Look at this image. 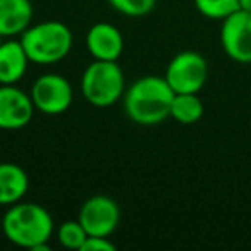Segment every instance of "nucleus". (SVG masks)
Wrapping results in <instances>:
<instances>
[{
  "instance_id": "9b49d317",
  "label": "nucleus",
  "mask_w": 251,
  "mask_h": 251,
  "mask_svg": "<svg viewBox=\"0 0 251 251\" xmlns=\"http://www.w3.org/2000/svg\"><path fill=\"white\" fill-rule=\"evenodd\" d=\"M33 21L31 0H0V36L12 38L25 31Z\"/></svg>"
},
{
  "instance_id": "aec40b11",
  "label": "nucleus",
  "mask_w": 251,
  "mask_h": 251,
  "mask_svg": "<svg viewBox=\"0 0 251 251\" xmlns=\"http://www.w3.org/2000/svg\"><path fill=\"white\" fill-rule=\"evenodd\" d=\"M2 42H4V36H0V45H2Z\"/></svg>"
},
{
  "instance_id": "6e6552de",
  "label": "nucleus",
  "mask_w": 251,
  "mask_h": 251,
  "mask_svg": "<svg viewBox=\"0 0 251 251\" xmlns=\"http://www.w3.org/2000/svg\"><path fill=\"white\" fill-rule=\"evenodd\" d=\"M220 45L237 64H251V12L236 11L222 21Z\"/></svg>"
},
{
  "instance_id": "f3484780",
  "label": "nucleus",
  "mask_w": 251,
  "mask_h": 251,
  "mask_svg": "<svg viewBox=\"0 0 251 251\" xmlns=\"http://www.w3.org/2000/svg\"><path fill=\"white\" fill-rule=\"evenodd\" d=\"M108 4L117 12L129 18H143L153 11L157 0H108Z\"/></svg>"
},
{
  "instance_id": "6ab92c4d",
  "label": "nucleus",
  "mask_w": 251,
  "mask_h": 251,
  "mask_svg": "<svg viewBox=\"0 0 251 251\" xmlns=\"http://www.w3.org/2000/svg\"><path fill=\"white\" fill-rule=\"evenodd\" d=\"M239 9L241 11L251 12V0H239Z\"/></svg>"
},
{
  "instance_id": "423d86ee",
  "label": "nucleus",
  "mask_w": 251,
  "mask_h": 251,
  "mask_svg": "<svg viewBox=\"0 0 251 251\" xmlns=\"http://www.w3.org/2000/svg\"><path fill=\"white\" fill-rule=\"evenodd\" d=\"M31 100L36 110L45 115L64 114L73 105L74 91L71 83L60 74L47 73L36 77L31 86Z\"/></svg>"
},
{
  "instance_id": "9d476101",
  "label": "nucleus",
  "mask_w": 251,
  "mask_h": 251,
  "mask_svg": "<svg viewBox=\"0 0 251 251\" xmlns=\"http://www.w3.org/2000/svg\"><path fill=\"white\" fill-rule=\"evenodd\" d=\"M86 49L97 60H119L124 52V36L110 23H97L86 33Z\"/></svg>"
},
{
  "instance_id": "39448f33",
  "label": "nucleus",
  "mask_w": 251,
  "mask_h": 251,
  "mask_svg": "<svg viewBox=\"0 0 251 251\" xmlns=\"http://www.w3.org/2000/svg\"><path fill=\"white\" fill-rule=\"evenodd\" d=\"M164 77L174 93H200L208 79V64L201 53L184 50L172 57Z\"/></svg>"
},
{
  "instance_id": "4468645a",
  "label": "nucleus",
  "mask_w": 251,
  "mask_h": 251,
  "mask_svg": "<svg viewBox=\"0 0 251 251\" xmlns=\"http://www.w3.org/2000/svg\"><path fill=\"white\" fill-rule=\"evenodd\" d=\"M205 114L198 93H176L171 105V117L181 124H195Z\"/></svg>"
},
{
  "instance_id": "20e7f679",
  "label": "nucleus",
  "mask_w": 251,
  "mask_h": 251,
  "mask_svg": "<svg viewBox=\"0 0 251 251\" xmlns=\"http://www.w3.org/2000/svg\"><path fill=\"white\" fill-rule=\"evenodd\" d=\"M126 91V79L117 60H97L83 71L81 93L90 105L98 108L112 107Z\"/></svg>"
},
{
  "instance_id": "a211bd4d",
  "label": "nucleus",
  "mask_w": 251,
  "mask_h": 251,
  "mask_svg": "<svg viewBox=\"0 0 251 251\" xmlns=\"http://www.w3.org/2000/svg\"><path fill=\"white\" fill-rule=\"evenodd\" d=\"M79 251H115V244L108 237L88 236Z\"/></svg>"
},
{
  "instance_id": "7ed1b4c3",
  "label": "nucleus",
  "mask_w": 251,
  "mask_h": 251,
  "mask_svg": "<svg viewBox=\"0 0 251 251\" xmlns=\"http://www.w3.org/2000/svg\"><path fill=\"white\" fill-rule=\"evenodd\" d=\"M21 45L29 62L52 66L69 55L74 36L69 26L60 21H42L31 25L21 33Z\"/></svg>"
},
{
  "instance_id": "2eb2a0df",
  "label": "nucleus",
  "mask_w": 251,
  "mask_h": 251,
  "mask_svg": "<svg viewBox=\"0 0 251 251\" xmlns=\"http://www.w3.org/2000/svg\"><path fill=\"white\" fill-rule=\"evenodd\" d=\"M196 11L213 21H224L239 11V0H195Z\"/></svg>"
},
{
  "instance_id": "f257e3e1",
  "label": "nucleus",
  "mask_w": 251,
  "mask_h": 251,
  "mask_svg": "<svg viewBox=\"0 0 251 251\" xmlns=\"http://www.w3.org/2000/svg\"><path fill=\"white\" fill-rule=\"evenodd\" d=\"M2 232L12 244L31 251H47L53 234V219L45 206L18 201L2 217Z\"/></svg>"
},
{
  "instance_id": "dca6fc26",
  "label": "nucleus",
  "mask_w": 251,
  "mask_h": 251,
  "mask_svg": "<svg viewBox=\"0 0 251 251\" xmlns=\"http://www.w3.org/2000/svg\"><path fill=\"white\" fill-rule=\"evenodd\" d=\"M88 237V232L84 227L81 226L79 220H66L59 226L57 229V239H59L60 246L67 248V250H81L84 239Z\"/></svg>"
},
{
  "instance_id": "f8f14e48",
  "label": "nucleus",
  "mask_w": 251,
  "mask_h": 251,
  "mask_svg": "<svg viewBox=\"0 0 251 251\" xmlns=\"http://www.w3.org/2000/svg\"><path fill=\"white\" fill-rule=\"evenodd\" d=\"M29 59L19 40H5L0 45V84H16L23 79Z\"/></svg>"
},
{
  "instance_id": "f03ea898",
  "label": "nucleus",
  "mask_w": 251,
  "mask_h": 251,
  "mask_svg": "<svg viewBox=\"0 0 251 251\" xmlns=\"http://www.w3.org/2000/svg\"><path fill=\"white\" fill-rule=\"evenodd\" d=\"M174 91L164 76H143L126 88L122 105L126 115L140 126H153L171 117Z\"/></svg>"
},
{
  "instance_id": "1a4fd4ad",
  "label": "nucleus",
  "mask_w": 251,
  "mask_h": 251,
  "mask_svg": "<svg viewBox=\"0 0 251 251\" xmlns=\"http://www.w3.org/2000/svg\"><path fill=\"white\" fill-rule=\"evenodd\" d=\"M31 95L16 84H0V129H23L35 114Z\"/></svg>"
},
{
  "instance_id": "0eeeda50",
  "label": "nucleus",
  "mask_w": 251,
  "mask_h": 251,
  "mask_svg": "<svg viewBox=\"0 0 251 251\" xmlns=\"http://www.w3.org/2000/svg\"><path fill=\"white\" fill-rule=\"evenodd\" d=\"M77 220L88 236L110 237L121 222V210L114 198L107 195H95L81 205Z\"/></svg>"
},
{
  "instance_id": "ddd939ff",
  "label": "nucleus",
  "mask_w": 251,
  "mask_h": 251,
  "mask_svg": "<svg viewBox=\"0 0 251 251\" xmlns=\"http://www.w3.org/2000/svg\"><path fill=\"white\" fill-rule=\"evenodd\" d=\"M29 189V177L18 164L2 162L0 164V205L11 206L21 201Z\"/></svg>"
}]
</instances>
